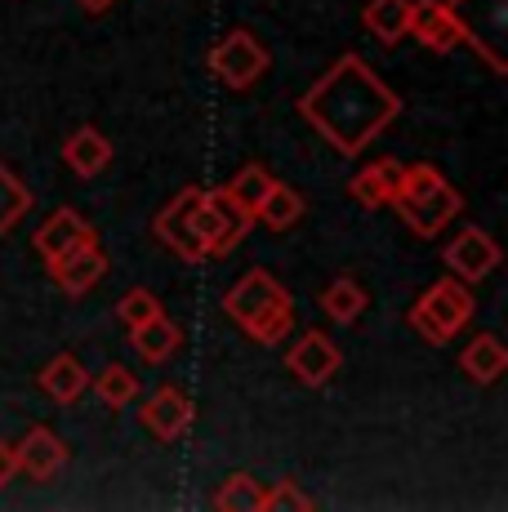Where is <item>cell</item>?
Wrapping results in <instances>:
<instances>
[{
	"label": "cell",
	"instance_id": "cell-1",
	"mask_svg": "<svg viewBox=\"0 0 508 512\" xmlns=\"http://www.w3.org/2000/svg\"><path fill=\"white\" fill-rule=\"evenodd\" d=\"M299 112L335 152L361 156L402 112V98L388 90L357 54H344L312 90L299 98Z\"/></svg>",
	"mask_w": 508,
	"mask_h": 512
},
{
	"label": "cell",
	"instance_id": "cell-2",
	"mask_svg": "<svg viewBox=\"0 0 508 512\" xmlns=\"http://www.w3.org/2000/svg\"><path fill=\"white\" fill-rule=\"evenodd\" d=\"M223 312H228L250 339H259L263 348L281 343L290 334V326H295V303L281 290V281L263 268H250L246 277L223 294Z\"/></svg>",
	"mask_w": 508,
	"mask_h": 512
},
{
	"label": "cell",
	"instance_id": "cell-3",
	"mask_svg": "<svg viewBox=\"0 0 508 512\" xmlns=\"http://www.w3.org/2000/svg\"><path fill=\"white\" fill-rule=\"evenodd\" d=\"M473 308H477V303H473L468 281L442 277V281L428 285V290L415 299V308H410V330H415L419 339H428V343H437V348H442L446 339H455V334L468 326Z\"/></svg>",
	"mask_w": 508,
	"mask_h": 512
},
{
	"label": "cell",
	"instance_id": "cell-4",
	"mask_svg": "<svg viewBox=\"0 0 508 512\" xmlns=\"http://www.w3.org/2000/svg\"><path fill=\"white\" fill-rule=\"evenodd\" d=\"M188 223H192V232H197V241L205 245V259H223V254H232L246 241L254 219L241 214V205L228 196V187H214V192L201 187L197 205L188 210Z\"/></svg>",
	"mask_w": 508,
	"mask_h": 512
},
{
	"label": "cell",
	"instance_id": "cell-5",
	"mask_svg": "<svg viewBox=\"0 0 508 512\" xmlns=\"http://www.w3.org/2000/svg\"><path fill=\"white\" fill-rule=\"evenodd\" d=\"M268 49H263L246 27H237V32H228L219 45H214L210 54V72L219 76L228 90H250L254 81H259L263 72H268Z\"/></svg>",
	"mask_w": 508,
	"mask_h": 512
},
{
	"label": "cell",
	"instance_id": "cell-6",
	"mask_svg": "<svg viewBox=\"0 0 508 512\" xmlns=\"http://www.w3.org/2000/svg\"><path fill=\"white\" fill-rule=\"evenodd\" d=\"M406 36H415L419 45L446 54V49H455V45L468 41V23L459 18V9L451 5V0H410Z\"/></svg>",
	"mask_w": 508,
	"mask_h": 512
},
{
	"label": "cell",
	"instance_id": "cell-7",
	"mask_svg": "<svg viewBox=\"0 0 508 512\" xmlns=\"http://www.w3.org/2000/svg\"><path fill=\"white\" fill-rule=\"evenodd\" d=\"M339 366H344V357H339V348L321 330H308L304 339L286 352V370L295 374L304 388H326L339 374Z\"/></svg>",
	"mask_w": 508,
	"mask_h": 512
},
{
	"label": "cell",
	"instance_id": "cell-8",
	"mask_svg": "<svg viewBox=\"0 0 508 512\" xmlns=\"http://www.w3.org/2000/svg\"><path fill=\"white\" fill-rule=\"evenodd\" d=\"M446 268H451V277H459V281H486L500 268V245H495L491 232L464 228L446 245Z\"/></svg>",
	"mask_w": 508,
	"mask_h": 512
},
{
	"label": "cell",
	"instance_id": "cell-9",
	"mask_svg": "<svg viewBox=\"0 0 508 512\" xmlns=\"http://www.w3.org/2000/svg\"><path fill=\"white\" fill-rule=\"evenodd\" d=\"M197 196H201V187H183V192L174 196V201L165 205V210L156 214V223H152V232L161 236V241L170 245L179 259H188V263L205 259V245L197 241V232H192V223H188V210L197 205Z\"/></svg>",
	"mask_w": 508,
	"mask_h": 512
},
{
	"label": "cell",
	"instance_id": "cell-10",
	"mask_svg": "<svg viewBox=\"0 0 508 512\" xmlns=\"http://www.w3.org/2000/svg\"><path fill=\"white\" fill-rule=\"evenodd\" d=\"M393 210L402 214V223L415 236H437L459 210H464V196H459L451 183H442V187H433L428 196H419V201H397Z\"/></svg>",
	"mask_w": 508,
	"mask_h": 512
},
{
	"label": "cell",
	"instance_id": "cell-11",
	"mask_svg": "<svg viewBox=\"0 0 508 512\" xmlns=\"http://www.w3.org/2000/svg\"><path fill=\"white\" fill-rule=\"evenodd\" d=\"M45 268H50V277L58 281V290L90 294L94 285L107 277V254L99 250V241H85V245H76V250L58 254V259L45 263Z\"/></svg>",
	"mask_w": 508,
	"mask_h": 512
},
{
	"label": "cell",
	"instance_id": "cell-12",
	"mask_svg": "<svg viewBox=\"0 0 508 512\" xmlns=\"http://www.w3.org/2000/svg\"><path fill=\"white\" fill-rule=\"evenodd\" d=\"M143 428L152 432L156 441H179L183 432L192 428V419H197V410H192V401L183 397L179 388H161L148 397V406L139 410Z\"/></svg>",
	"mask_w": 508,
	"mask_h": 512
},
{
	"label": "cell",
	"instance_id": "cell-13",
	"mask_svg": "<svg viewBox=\"0 0 508 512\" xmlns=\"http://www.w3.org/2000/svg\"><path fill=\"white\" fill-rule=\"evenodd\" d=\"M14 455H18V472H27L32 481H54L67 468V446L50 428H32L14 446Z\"/></svg>",
	"mask_w": 508,
	"mask_h": 512
},
{
	"label": "cell",
	"instance_id": "cell-14",
	"mask_svg": "<svg viewBox=\"0 0 508 512\" xmlns=\"http://www.w3.org/2000/svg\"><path fill=\"white\" fill-rule=\"evenodd\" d=\"M85 241H94V228H90V223H85L76 210H54L50 223H45V228L32 236L36 254H41L45 263H54L58 254L76 250V245H85Z\"/></svg>",
	"mask_w": 508,
	"mask_h": 512
},
{
	"label": "cell",
	"instance_id": "cell-15",
	"mask_svg": "<svg viewBox=\"0 0 508 512\" xmlns=\"http://www.w3.org/2000/svg\"><path fill=\"white\" fill-rule=\"evenodd\" d=\"M63 161L72 174H81V179H94V174L107 170V161H112V143H107L103 130H94V125H81V130L72 134V139L63 143Z\"/></svg>",
	"mask_w": 508,
	"mask_h": 512
},
{
	"label": "cell",
	"instance_id": "cell-16",
	"mask_svg": "<svg viewBox=\"0 0 508 512\" xmlns=\"http://www.w3.org/2000/svg\"><path fill=\"white\" fill-rule=\"evenodd\" d=\"M36 383H41L45 397H54L58 406H67V401H76L85 388H90V374H85V366L72 357V352H58L50 366L36 374Z\"/></svg>",
	"mask_w": 508,
	"mask_h": 512
},
{
	"label": "cell",
	"instance_id": "cell-17",
	"mask_svg": "<svg viewBox=\"0 0 508 512\" xmlns=\"http://www.w3.org/2000/svg\"><path fill=\"white\" fill-rule=\"evenodd\" d=\"M459 370L473 383H495L508 370V348L495 334H477V339H468V348L459 352Z\"/></svg>",
	"mask_w": 508,
	"mask_h": 512
},
{
	"label": "cell",
	"instance_id": "cell-18",
	"mask_svg": "<svg viewBox=\"0 0 508 512\" xmlns=\"http://www.w3.org/2000/svg\"><path fill=\"white\" fill-rule=\"evenodd\" d=\"M397 179H402V165L397 161H375V165H366L353 183H348V192H353V201L366 205V210H384V205L393 201V192H397Z\"/></svg>",
	"mask_w": 508,
	"mask_h": 512
},
{
	"label": "cell",
	"instance_id": "cell-19",
	"mask_svg": "<svg viewBox=\"0 0 508 512\" xmlns=\"http://www.w3.org/2000/svg\"><path fill=\"white\" fill-rule=\"evenodd\" d=\"M130 343H134V352H139L143 361H152V366H156V361H165V357H170V352L183 343V330L161 312V317H152V321H143V326H134V330H130Z\"/></svg>",
	"mask_w": 508,
	"mask_h": 512
},
{
	"label": "cell",
	"instance_id": "cell-20",
	"mask_svg": "<svg viewBox=\"0 0 508 512\" xmlns=\"http://www.w3.org/2000/svg\"><path fill=\"white\" fill-rule=\"evenodd\" d=\"M299 219H304V196L286 183H272V192L263 196L259 210H254V223H263V228H272V232L295 228Z\"/></svg>",
	"mask_w": 508,
	"mask_h": 512
},
{
	"label": "cell",
	"instance_id": "cell-21",
	"mask_svg": "<svg viewBox=\"0 0 508 512\" xmlns=\"http://www.w3.org/2000/svg\"><path fill=\"white\" fill-rule=\"evenodd\" d=\"M361 23L384 45H397L410 27V0H370V5L361 9Z\"/></svg>",
	"mask_w": 508,
	"mask_h": 512
},
{
	"label": "cell",
	"instance_id": "cell-22",
	"mask_svg": "<svg viewBox=\"0 0 508 512\" xmlns=\"http://www.w3.org/2000/svg\"><path fill=\"white\" fill-rule=\"evenodd\" d=\"M321 312H326L330 321H339V326H353V321L366 312V290H361L357 281H348V277H339V281H330L326 290H321Z\"/></svg>",
	"mask_w": 508,
	"mask_h": 512
},
{
	"label": "cell",
	"instance_id": "cell-23",
	"mask_svg": "<svg viewBox=\"0 0 508 512\" xmlns=\"http://www.w3.org/2000/svg\"><path fill=\"white\" fill-rule=\"evenodd\" d=\"M272 183L277 179H272L263 165H241V170L232 174V183H228V196L241 205V214H250L254 219V210H259V201L272 192Z\"/></svg>",
	"mask_w": 508,
	"mask_h": 512
},
{
	"label": "cell",
	"instance_id": "cell-24",
	"mask_svg": "<svg viewBox=\"0 0 508 512\" xmlns=\"http://www.w3.org/2000/svg\"><path fill=\"white\" fill-rule=\"evenodd\" d=\"M27 210H32V192H27V183L0 161V236L9 228H18V219H23Z\"/></svg>",
	"mask_w": 508,
	"mask_h": 512
},
{
	"label": "cell",
	"instance_id": "cell-25",
	"mask_svg": "<svg viewBox=\"0 0 508 512\" xmlns=\"http://www.w3.org/2000/svg\"><path fill=\"white\" fill-rule=\"evenodd\" d=\"M214 508L223 512H263V486L250 477V472H232L223 481V490L214 495Z\"/></svg>",
	"mask_w": 508,
	"mask_h": 512
},
{
	"label": "cell",
	"instance_id": "cell-26",
	"mask_svg": "<svg viewBox=\"0 0 508 512\" xmlns=\"http://www.w3.org/2000/svg\"><path fill=\"white\" fill-rule=\"evenodd\" d=\"M94 392L103 397V406L125 410L134 397H139V379H134V370H125V366H107L99 379H94Z\"/></svg>",
	"mask_w": 508,
	"mask_h": 512
},
{
	"label": "cell",
	"instance_id": "cell-27",
	"mask_svg": "<svg viewBox=\"0 0 508 512\" xmlns=\"http://www.w3.org/2000/svg\"><path fill=\"white\" fill-rule=\"evenodd\" d=\"M442 183H446V179L433 170V165H406L402 179H397L393 201H388V205H397V201H419V196H428L433 187H442Z\"/></svg>",
	"mask_w": 508,
	"mask_h": 512
},
{
	"label": "cell",
	"instance_id": "cell-28",
	"mask_svg": "<svg viewBox=\"0 0 508 512\" xmlns=\"http://www.w3.org/2000/svg\"><path fill=\"white\" fill-rule=\"evenodd\" d=\"M116 317L125 321V326H143V321H152V317H161V299H156L152 290H130L121 303H116Z\"/></svg>",
	"mask_w": 508,
	"mask_h": 512
},
{
	"label": "cell",
	"instance_id": "cell-29",
	"mask_svg": "<svg viewBox=\"0 0 508 512\" xmlns=\"http://www.w3.org/2000/svg\"><path fill=\"white\" fill-rule=\"evenodd\" d=\"M317 504L304 495V490L295 486V481H277L272 490H263V512H312Z\"/></svg>",
	"mask_w": 508,
	"mask_h": 512
},
{
	"label": "cell",
	"instance_id": "cell-30",
	"mask_svg": "<svg viewBox=\"0 0 508 512\" xmlns=\"http://www.w3.org/2000/svg\"><path fill=\"white\" fill-rule=\"evenodd\" d=\"M14 477H18V455H14L9 441H0V490H5Z\"/></svg>",
	"mask_w": 508,
	"mask_h": 512
},
{
	"label": "cell",
	"instance_id": "cell-31",
	"mask_svg": "<svg viewBox=\"0 0 508 512\" xmlns=\"http://www.w3.org/2000/svg\"><path fill=\"white\" fill-rule=\"evenodd\" d=\"M76 5L85 9V14H103L107 5H116V0H76Z\"/></svg>",
	"mask_w": 508,
	"mask_h": 512
}]
</instances>
